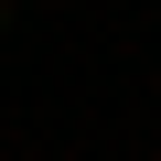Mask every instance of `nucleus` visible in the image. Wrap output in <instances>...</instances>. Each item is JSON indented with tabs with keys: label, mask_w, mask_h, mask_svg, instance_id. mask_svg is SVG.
<instances>
[{
	"label": "nucleus",
	"mask_w": 161,
	"mask_h": 161,
	"mask_svg": "<svg viewBox=\"0 0 161 161\" xmlns=\"http://www.w3.org/2000/svg\"><path fill=\"white\" fill-rule=\"evenodd\" d=\"M0 32H11V0H0Z\"/></svg>",
	"instance_id": "obj_1"
}]
</instances>
